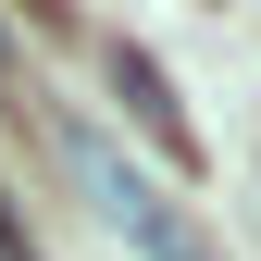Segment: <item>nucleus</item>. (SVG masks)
I'll list each match as a JSON object with an SVG mask.
<instances>
[{
	"mask_svg": "<svg viewBox=\"0 0 261 261\" xmlns=\"http://www.w3.org/2000/svg\"><path fill=\"white\" fill-rule=\"evenodd\" d=\"M112 87H124V100H137V124H149V137L174 149V162H199V137H187V112L162 100V75H149V50H112Z\"/></svg>",
	"mask_w": 261,
	"mask_h": 261,
	"instance_id": "f257e3e1",
	"label": "nucleus"
},
{
	"mask_svg": "<svg viewBox=\"0 0 261 261\" xmlns=\"http://www.w3.org/2000/svg\"><path fill=\"white\" fill-rule=\"evenodd\" d=\"M0 261H13V199H0Z\"/></svg>",
	"mask_w": 261,
	"mask_h": 261,
	"instance_id": "f03ea898",
	"label": "nucleus"
}]
</instances>
